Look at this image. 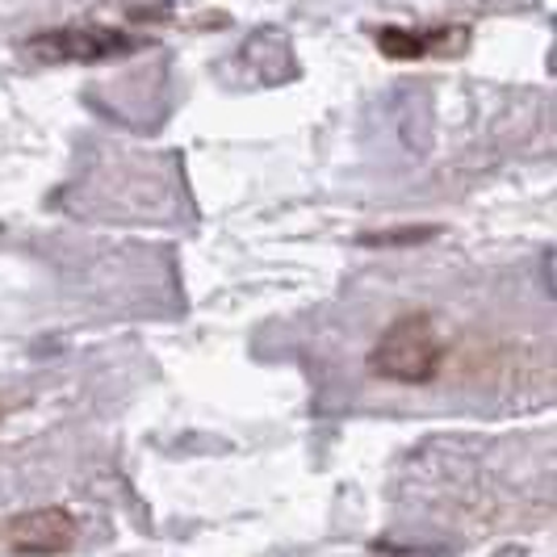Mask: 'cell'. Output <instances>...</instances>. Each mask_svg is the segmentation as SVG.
<instances>
[{
    "mask_svg": "<svg viewBox=\"0 0 557 557\" xmlns=\"http://www.w3.org/2000/svg\"><path fill=\"white\" fill-rule=\"evenodd\" d=\"M445 364V339L428 310L398 314L369 348V373L398 386H428Z\"/></svg>",
    "mask_w": 557,
    "mask_h": 557,
    "instance_id": "1",
    "label": "cell"
},
{
    "mask_svg": "<svg viewBox=\"0 0 557 557\" xmlns=\"http://www.w3.org/2000/svg\"><path fill=\"white\" fill-rule=\"evenodd\" d=\"M76 545V516L67 507H29L9 516L4 549L13 557H59Z\"/></svg>",
    "mask_w": 557,
    "mask_h": 557,
    "instance_id": "3",
    "label": "cell"
},
{
    "mask_svg": "<svg viewBox=\"0 0 557 557\" xmlns=\"http://www.w3.org/2000/svg\"><path fill=\"white\" fill-rule=\"evenodd\" d=\"M29 55L42 63H101V59H117L139 51L143 42L122 34V29L101 26H72V29H47L26 42Z\"/></svg>",
    "mask_w": 557,
    "mask_h": 557,
    "instance_id": "2",
    "label": "cell"
},
{
    "mask_svg": "<svg viewBox=\"0 0 557 557\" xmlns=\"http://www.w3.org/2000/svg\"><path fill=\"white\" fill-rule=\"evenodd\" d=\"M419 239H432V226H419V231H386V235H369L364 244H419Z\"/></svg>",
    "mask_w": 557,
    "mask_h": 557,
    "instance_id": "5",
    "label": "cell"
},
{
    "mask_svg": "<svg viewBox=\"0 0 557 557\" xmlns=\"http://www.w3.org/2000/svg\"><path fill=\"white\" fill-rule=\"evenodd\" d=\"M470 47L466 26H428V29H403L382 26L377 29V51L386 59H432V55H461Z\"/></svg>",
    "mask_w": 557,
    "mask_h": 557,
    "instance_id": "4",
    "label": "cell"
}]
</instances>
